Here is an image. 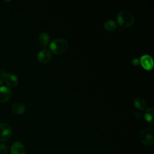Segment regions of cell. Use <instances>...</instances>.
<instances>
[{"instance_id":"17","label":"cell","mask_w":154,"mask_h":154,"mask_svg":"<svg viewBox=\"0 0 154 154\" xmlns=\"http://www.w3.org/2000/svg\"><path fill=\"white\" fill-rule=\"evenodd\" d=\"M134 115H135V117H136L137 118H138V119H141L143 117V114L140 112H135Z\"/></svg>"},{"instance_id":"4","label":"cell","mask_w":154,"mask_h":154,"mask_svg":"<svg viewBox=\"0 0 154 154\" xmlns=\"http://www.w3.org/2000/svg\"><path fill=\"white\" fill-rule=\"evenodd\" d=\"M12 134V129L7 123L0 124V141L7 140Z\"/></svg>"},{"instance_id":"8","label":"cell","mask_w":154,"mask_h":154,"mask_svg":"<svg viewBox=\"0 0 154 154\" xmlns=\"http://www.w3.org/2000/svg\"><path fill=\"white\" fill-rule=\"evenodd\" d=\"M4 80L6 84L10 87H16L18 84V79L17 76L11 73L4 75Z\"/></svg>"},{"instance_id":"11","label":"cell","mask_w":154,"mask_h":154,"mask_svg":"<svg viewBox=\"0 0 154 154\" xmlns=\"http://www.w3.org/2000/svg\"><path fill=\"white\" fill-rule=\"evenodd\" d=\"M13 111L16 114H22L25 111L24 105L20 102H16L12 106Z\"/></svg>"},{"instance_id":"2","label":"cell","mask_w":154,"mask_h":154,"mask_svg":"<svg viewBox=\"0 0 154 154\" xmlns=\"http://www.w3.org/2000/svg\"><path fill=\"white\" fill-rule=\"evenodd\" d=\"M68 48V42L64 38H57L53 40L49 45L51 51L56 55L64 53Z\"/></svg>"},{"instance_id":"13","label":"cell","mask_w":154,"mask_h":154,"mask_svg":"<svg viewBox=\"0 0 154 154\" xmlns=\"http://www.w3.org/2000/svg\"><path fill=\"white\" fill-rule=\"evenodd\" d=\"M38 42L39 43L44 46L48 45L49 43V36L46 32H41L38 35Z\"/></svg>"},{"instance_id":"15","label":"cell","mask_w":154,"mask_h":154,"mask_svg":"<svg viewBox=\"0 0 154 154\" xmlns=\"http://www.w3.org/2000/svg\"><path fill=\"white\" fill-rule=\"evenodd\" d=\"M7 151H8V149H7V146L4 143L0 144V153L1 154H7Z\"/></svg>"},{"instance_id":"5","label":"cell","mask_w":154,"mask_h":154,"mask_svg":"<svg viewBox=\"0 0 154 154\" xmlns=\"http://www.w3.org/2000/svg\"><path fill=\"white\" fill-rule=\"evenodd\" d=\"M140 60V64L143 69L146 70H150L153 67V60L151 56L149 55H142Z\"/></svg>"},{"instance_id":"7","label":"cell","mask_w":154,"mask_h":154,"mask_svg":"<svg viewBox=\"0 0 154 154\" xmlns=\"http://www.w3.org/2000/svg\"><path fill=\"white\" fill-rule=\"evenodd\" d=\"M11 90L5 86L0 87V102L4 103L8 101L11 97Z\"/></svg>"},{"instance_id":"6","label":"cell","mask_w":154,"mask_h":154,"mask_svg":"<svg viewBox=\"0 0 154 154\" xmlns=\"http://www.w3.org/2000/svg\"><path fill=\"white\" fill-rule=\"evenodd\" d=\"M37 58L38 62L42 64H46L51 61L52 54L48 49H44L38 53Z\"/></svg>"},{"instance_id":"3","label":"cell","mask_w":154,"mask_h":154,"mask_svg":"<svg viewBox=\"0 0 154 154\" xmlns=\"http://www.w3.org/2000/svg\"><path fill=\"white\" fill-rule=\"evenodd\" d=\"M141 141L146 146H152L154 144V132L150 128L143 129L140 134Z\"/></svg>"},{"instance_id":"14","label":"cell","mask_w":154,"mask_h":154,"mask_svg":"<svg viewBox=\"0 0 154 154\" xmlns=\"http://www.w3.org/2000/svg\"><path fill=\"white\" fill-rule=\"evenodd\" d=\"M104 28L108 31H114L117 28V24L115 21L112 20H108L104 23Z\"/></svg>"},{"instance_id":"18","label":"cell","mask_w":154,"mask_h":154,"mask_svg":"<svg viewBox=\"0 0 154 154\" xmlns=\"http://www.w3.org/2000/svg\"><path fill=\"white\" fill-rule=\"evenodd\" d=\"M3 77L2 76V75H0V85H1L3 83Z\"/></svg>"},{"instance_id":"12","label":"cell","mask_w":154,"mask_h":154,"mask_svg":"<svg viewBox=\"0 0 154 154\" xmlns=\"http://www.w3.org/2000/svg\"><path fill=\"white\" fill-rule=\"evenodd\" d=\"M144 118L147 122L153 124L154 122L153 116H154V109L153 108H148L144 112Z\"/></svg>"},{"instance_id":"16","label":"cell","mask_w":154,"mask_h":154,"mask_svg":"<svg viewBox=\"0 0 154 154\" xmlns=\"http://www.w3.org/2000/svg\"><path fill=\"white\" fill-rule=\"evenodd\" d=\"M140 64V60L138 58H134L132 61V64L133 66H138Z\"/></svg>"},{"instance_id":"10","label":"cell","mask_w":154,"mask_h":154,"mask_svg":"<svg viewBox=\"0 0 154 154\" xmlns=\"http://www.w3.org/2000/svg\"><path fill=\"white\" fill-rule=\"evenodd\" d=\"M134 106L140 111H143L146 106V103L144 99L141 97H137L134 101Z\"/></svg>"},{"instance_id":"1","label":"cell","mask_w":154,"mask_h":154,"mask_svg":"<svg viewBox=\"0 0 154 154\" xmlns=\"http://www.w3.org/2000/svg\"><path fill=\"white\" fill-rule=\"evenodd\" d=\"M117 20L119 25L124 28H128L134 23V17L133 14L128 10L120 11L117 16Z\"/></svg>"},{"instance_id":"9","label":"cell","mask_w":154,"mask_h":154,"mask_svg":"<svg viewBox=\"0 0 154 154\" xmlns=\"http://www.w3.org/2000/svg\"><path fill=\"white\" fill-rule=\"evenodd\" d=\"M11 154H25V149L24 146L19 141H16L11 147Z\"/></svg>"}]
</instances>
